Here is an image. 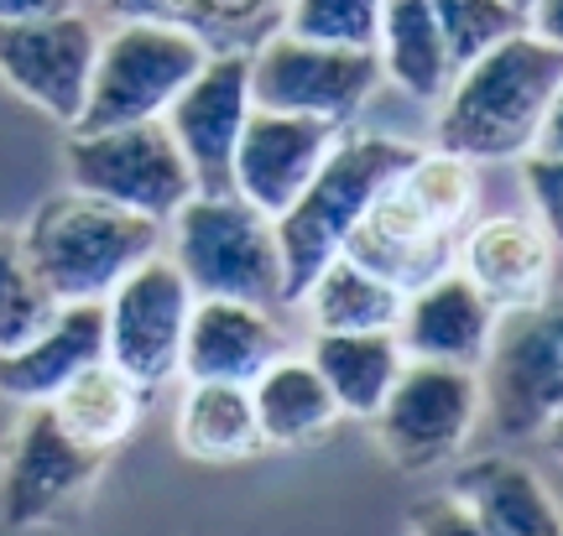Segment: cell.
I'll use <instances>...</instances> for the list:
<instances>
[{"label":"cell","instance_id":"9a60e30c","mask_svg":"<svg viewBox=\"0 0 563 536\" xmlns=\"http://www.w3.org/2000/svg\"><path fill=\"white\" fill-rule=\"evenodd\" d=\"M340 131L344 125H334V120L251 104L245 131L235 141V161H230V193H241L262 214L277 219L302 193V182L319 172V161L329 157Z\"/></svg>","mask_w":563,"mask_h":536},{"label":"cell","instance_id":"8992f818","mask_svg":"<svg viewBox=\"0 0 563 536\" xmlns=\"http://www.w3.org/2000/svg\"><path fill=\"white\" fill-rule=\"evenodd\" d=\"M209 58L194 32L167 26V21H110L95 47V68H89V89H84V110L68 131H104V125H131V120H162L167 104L178 100V89L199 63Z\"/></svg>","mask_w":563,"mask_h":536},{"label":"cell","instance_id":"6da1fadb","mask_svg":"<svg viewBox=\"0 0 563 536\" xmlns=\"http://www.w3.org/2000/svg\"><path fill=\"white\" fill-rule=\"evenodd\" d=\"M475 203H481L475 161L454 157L443 146L433 152L418 146L402 172L365 203L355 230L344 235V256L371 266L407 298L433 277L454 271L460 235L475 219Z\"/></svg>","mask_w":563,"mask_h":536},{"label":"cell","instance_id":"d6a6232c","mask_svg":"<svg viewBox=\"0 0 563 536\" xmlns=\"http://www.w3.org/2000/svg\"><path fill=\"white\" fill-rule=\"evenodd\" d=\"M527 32H538L563 53V0H532L527 5Z\"/></svg>","mask_w":563,"mask_h":536},{"label":"cell","instance_id":"5bb4252c","mask_svg":"<svg viewBox=\"0 0 563 536\" xmlns=\"http://www.w3.org/2000/svg\"><path fill=\"white\" fill-rule=\"evenodd\" d=\"M251 53H209L199 74L167 104V131L178 141L183 161L199 193H230V161L235 141L251 115Z\"/></svg>","mask_w":563,"mask_h":536},{"label":"cell","instance_id":"ba28073f","mask_svg":"<svg viewBox=\"0 0 563 536\" xmlns=\"http://www.w3.org/2000/svg\"><path fill=\"white\" fill-rule=\"evenodd\" d=\"M63 172L68 188L95 193L167 224L194 199V172L183 161L178 141L167 131V120H131V125H104V131H68L63 146Z\"/></svg>","mask_w":563,"mask_h":536},{"label":"cell","instance_id":"d4e9b609","mask_svg":"<svg viewBox=\"0 0 563 536\" xmlns=\"http://www.w3.org/2000/svg\"><path fill=\"white\" fill-rule=\"evenodd\" d=\"M146 397H152V391H146L141 380L125 376L121 365L95 359V365H84L63 391H53L47 406H53L63 427L74 437H84L89 448L115 454L125 437L141 427V417H146Z\"/></svg>","mask_w":563,"mask_h":536},{"label":"cell","instance_id":"7a4b0ae2","mask_svg":"<svg viewBox=\"0 0 563 536\" xmlns=\"http://www.w3.org/2000/svg\"><path fill=\"white\" fill-rule=\"evenodd\" d=\"M563 79V53L538 32H511L464 63L443 89L439 146L464 161H517L538 146L548 100Z\"/></svg>","mask_w":563,"mask_h":536},{"label":"cell","instance_id":"2e32d148","mask_svg":"<svg viewBox=\"0 0 563 536\" xmlns=\"http://www.w3.org/2000/svg\"><path fill=\"white\" fill-rule=\"evenodd\" d=\"M553 256L559 245L538 214H490L464 224L454 266L496 313H517L553 292Z\"/></svg>","mask_w":563,"mask_h":536},{"label":"cell","instance_id":"ffe728a7","mask_svg":"<svg viewBox=\"0 0 563 536\" xmlns=\"http://www.w3.org/2000/svg\"><path fill=\"white\" fill-rule=\"evenodd\" d=\"M481 536H563V505L522 458H470L449 479Z\"/></svg>","mask_w":563,"mask_h":536},{"label":"cell","instance_id":"9c48e42d","mask_svg":"<svg viewBox=\"0 0 563 536\" xmlns=\"http://www.w3.org/2000/svg\"><path fill=\"white\" fill-rule=\"evenodd\" d=\"M481 417H485V397L475 370L407 359L371 422H376V443H382L391 469L428 474V469L454 464L470 448Z\"/></svg>","mask_w":563,"mask_h":536},{"label":"cell","instance_id":"e575fe53","mask_svg":"<svg viewBox=\"0 0 563 536\" xmlns=\"http://www.w3.org/2000/svg\"><path fill=\"white\" fill-rule=\"evenodd\" d=\"M74 0H0V21H26V16H53L68 11Z\"/></svg>","mask_w":563,"mask_h":536},{"label":"cell","instance_id":"d6986e66","mask_svg":"<svg viewBox=\"0 0 563 536\" xmlns=\"http://www.w3.org/2000/svg\"><path fill=\"white\" fill-rule=\"evenodd\" d=\"M95 359H104V308L100 302H58V313L37 334L0 349V397H11L16 406L47 401Z\"/></svg>","mask_w":563,"mask_h":536},{"label":"cell","instance_id":"4316f807","mask_svg":"<svg viewBox=\"0 0 563 536\" xmlns=\"http://www.w3.org/2000/svg\"><path fill=\"white\" fill-rule=\"evenodd\" d=\"M302 308L313 319V334H340V328H391L402 313V292L355 256H329L302 287Z\"/></svg>","mask_w":563,"mask_h":536},{"label":"cell","instance_id":"e0dca14e","mask_svg":"<svg viewBox=\"0 0 563 536\" xmlns=\"http://www.w3.org/2000/svg\"><path fill=\"white\" fill-rule=\"evenodd\" d=\"M496 319H501V313H496V308L475 292V281L454 266V271L433 277L428 287L407 292L391 334H397L407 359H433V365L481 370L485 344L496 334Z\"/></svg>","mask_w":563,"mask_h":536},{"label":"cell","instance_id":"83f0119b","mask_svg":"<svg viewBox=\"0 0 563 536\" xmlns=\"http://www.w3.org/2000/svg\"><path fill=\"white\" fill-rule=\"evenodd\" d=\"M58 313V298L42 287V277L26 260L21 230L0 224V349L21 344L26 334H37L42 323Z\"/></svg>","mask_w":563,"mask_h":536},{"label":"cell","instance_id":"f546056e","mask_svg":"<svg viewBox=\"0 0 563 536\" xmlns=\"http://www.w3.org/2000/svg\"><path fill=\"white\" fill-rule=\"evenodd\" d=\"M386 0H287L282 32L313 42H340V47H376Z\"/></svg>","mask_w":563,"mask_h":536},{"label":"cell","instance_id":"3957f363","mask_svg":"<svg viewBox=\"0 0 563 536\" xmlns=\"http://www.w3.org/2000/svg\"><path fill=\"white\" fill-rule=\"evenodd\" d=\"M167 230L157 219L131 214L121 203L95 199L68 188L58 199H42L21 224L26 260L42 287L58 302H104V292L136 271L146 256H157Z\"/></svg>","mask_w":563,"mask_h":536},{"label":"cell","instance_id":"836d02e7","mask_svg":"<svg viewBox=\"0 0 563 536\" xmlns=\"http://www.w3.org/2000/svg\"><path fill=\"white\" fill-rule=\"evenodd\" d=\"M532 152H563V79L548 100V115H543V131H538V146Z\"/></svg>","mask_w":563,"mask_h":536},{"label":"cell","instance_id":"cb8c5ba5","mask_svg":"<svg viewBox=\"0 0 563 536\" xmlns=\"http://www.w3.org/2000/svg\"><path fill=\"white\" fill-rule=\"evenodd\" d=\"M251 406H256L262 443H272V448H298L340 422V406L329 397L323 376L313 370V359L287 355V349L251 380Z\"/></svg>","mask_w":563,"mask_h":536},{"label":"cell","instance_id":"603a6c76","mask_svg":"<svg viewBox=\"0 0 563 536\" xmlns=\"http://www.w3.org/2000/svg\"><path fill=\"white\" fill-rule=\"evenodd\" d=\"M173 437L188 458L199 464H241L262 448V427H256V406H251V386L235 380H188L173 417Z\"/></svg>","mask_w":563,"mask_h":536},{"label":"cell","instance_id":"d590c367","mask_svg":"<svg viewBox=\"0 0 563 536\" xmlns=\"http://www.w3.org/2000/svg\"><path fill=\"white\" fill-rule=\"evenodd\" d=\"M548 437H553V448H559V458H563V422H553V427H548Z\"/></svg>","mask_w":563,"mask_h":536},{"label":"cell","instance_id":"8d00e7d4","mask_svg":"<svg viewBox=\"0 0 563 536\" xmlns=\"http://www.w3.org/2000/svg\"><path fill=\"white\" fill-rule=\"evenodd\" d=\"M511 5H517V11H522V16H527V5H532V0H511Z\"/></svg>","mask_w":563,"mask_h":536},{"label":"cell","instance_id":"4fadbf2b","mask_svg":"<svg viewBox=\"0 0 563 536\" xmlns=\"http://www.w3.org/2000/svg\"><path fill=\"white\" fill-rule=\"evenodd\" d=\"M95 47H100V32L74 5L53 16L0 21V83L37 115L74 125L84 110Z\"/></svg>","mask_w":563,"mask_h":536},{"label":"cell","instance_id":"1f68e13d","mask_svg":"<svg viewBox=\"0 0 563 536\" xmlns=\"http://www.w3.org/2000/svg\"><path fill=\"white\" fill-rule=\"evenodd\" d=\"M407 526H412V532H475V521H470V511L460 505V495H454V490H443V495L412 505Z\"/></svg>","mask_w":563,"mask_h":536},{"label":"cell","instance_id":"7402d4cb","mask_svg":"<svg viewBox=\"0 0 563 536\" xmlns=\"http://www.w3.org/2000/svg\"><path fill=\"white\" fill-rule=\"evenodd\" d=\"M110 21L141 16L183 26L209 47V53H251L282 26L287 0H100Z\"/></svg>","mask_w":563,"mask_h":536},{"label":"cell","instance_id":"ac0fdd59","mask_svg":"<svg viewBox=\"0 0 563 536\" xmlns=\"http://www.w3.org/2000/svg\"><path fill=\"white\" fill-rule=\"evenodd\" d=\"M282 328L272 308L235 298H199L188 313V334H183V380H235L251 386L266 365L282 355Z\"/></svg>","mask_w":563,"mask_h":536},{"label":"cell","instance_id":"4dcf8cb0","mask_svg":"<svg viewBox=\"0 0 563 536\" xmlns=\"http://www.w3.org/2000/svg\"><path fill=\"white\" fill-rule=\"evenodd\" d=\"M522 161V182L532 214L543 219V230L553 235V245L563 250V152H527Z\"/></svg>","mask_w":563,"mask_h":536},{"label":"cell","instance_id":"f1b7e54d","mask_svg":"<svg viewBox=\"0 0 563 536\" xmlns=\"http://www.w3.org/2000/svg\"><path fill=\"white\" fill-rule=\"evenodd\" d=\"M428 5H433V21H439V32H443L454 74L527 26V16L511 0H428Z\"/></svg>","mask_w":563,"mask_h":536},{"label":"cell","instance_id":"484cf974","mask_svg":"<svg viewBox=\"0 0 563 536\" xmlns=\"http://www.w3.org/2000/svg\"><path fill=\"white\" fill-rule=\"evenodd\" d=\"M376 58L386 79L407 89L412 100H443V89L454 79V63L428 0H386L382 26H376Z\"/></svg>","mask_w":563,"mask_h":536},{"label":"cell","instance_id":"44dd1931","mask_svg":"<svg viewBox=\"0 0 563 536\" xmlns=\"http://www.w3.org/2000/svg\"><path fill=\"white\" fill-rule=\"evenodd\" d=\"M313 370L323 376L340 417H376L397 370L407 365L402 344L391 328H340V334H313Z\"/></svg>","mask_w":563,"mask_h":536},{"label":"cell","instance_id":"52a82bcc","mask_svg":"<svg viewBox=\"0 0 563 536\" xmlns=\"http://www.w3.org/2000/svg\"><path fill=\"white\" fill-rule=\"evenodd\" d=\"M485 417L501 437H543L563 422V298L501 313L481 359Z\"/></svg>","mask_w":563,"mask_h":536},{"label":"cell","instance_id":"30bf717a","mask_svg":"<svg viewBox=\"0 0 563 536\" xmlns=\"http://www.w3.org/2000/svg\"><path fill=\"white\" fill-rule=\"evenodd\" d=\"M104 464L110 454L68 433L47 401H26L0 454V521L26 532L74 516L95 495Z\"/></svg>","mask_w":563,"mask_h":536},{"label":"cell","instance_id":"7c38bea8","mask_svg":"<svg viewBox=\"0 0 563 536\" xmlns=\"http://www.w3.org/2000/svg\"><path fill=\"white\" fill-rule=\"evenodd\" d=\"M194 287L178 271L173 256H146L136 271H125L110 292H104V359L121 365L131 380L146 391H157L178 376L183 334H188V313H194Z\"/></svg>","mask_w":563,"mask_h":536},{"label":"cell","instance_id":"5b68a950","mask_svg":"<svg viewBox=\"0 0 563 536\" xmlns=\"http://www.w3.org/2000/svg\"><path fill=\"white\" fill-rule=\"evenodd\" d=\"M173 260L188 277L194 298H235L256 308H282L287 302V277H282V245L277 219L262 214L241 193H194L167 224Z\"/></svg>","mask_w":563,"mask_h":536},{"label":"cell","instance_id":"277c9868","mask_svg":"<svg viewBox=\"0 0 563 536\" xmlns=\"http://www.w3.org/2000/svg\"><path fill=\"white\" fill-rule=\"evenodd\" d=\"M412 141L397 136H371V131H350L329 146L319 172L302 182V193L277 214V245H282V277H287V302L302 298V287L313 281L329 256L344 250V235L355 230L365 203L382 193L386 182L412 161Z\"/></svg>","mask_w":563,"mask_h":536},{"label":"cell","instance_id":"8fae6325","mask_svg":"<svg viewBox=\"0 0 563 536\" xmlns=\"http://www.w3.org/2000/svg\"><path fill=\"white\" fill-rule=\"evenodd\" d=\"M382 58L376 47H340L292 32H272L251 47V100L262 110H292L319 115L334 125H355L365 104L382 89Z\"/></svg>","mask_w":563,"mask_h":536}]
</instances>
